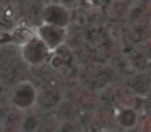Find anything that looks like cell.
I'll use <instances>...</instances> for the list:
<instances>
[{
    "instance_id": "obj_1",
    "label": "cell",
    "mask_w": 151,
    "mask_h": 132,
    "mask_svg": "<svg viewBox=\"0 0 151 132\" xmlns=\"http://www.w3.org/2000/svg\"><path fill=\"white\" fill-rule=\"evenodd\" d=\"M139 1H140V2L143 4V3H146V2H148V1H150V0H139Z\"/></svg>"
}]
</instances>
